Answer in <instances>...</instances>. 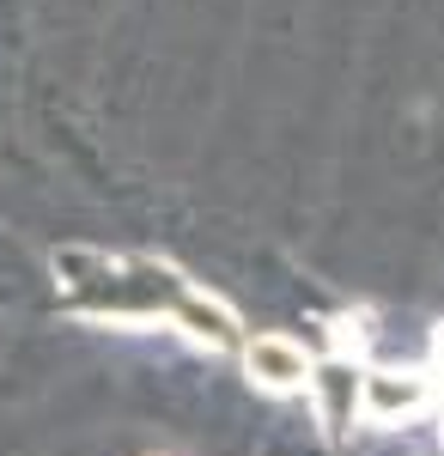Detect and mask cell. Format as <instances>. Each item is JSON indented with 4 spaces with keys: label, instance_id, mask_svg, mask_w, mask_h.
Returning a JSON list of instances; mask_svg holds the SVG:
<instances>
[{
    "label": "cell",
    "instance_id": "6da1fadb",
    "mask_svg": "<svg viewBox=\"0 0 444 456\" xmlns=\"http://www.w3.org/2000/svg\"><path fill=\"white\" fill-rule=\"evenodd\" d=\"M243 365H250V384H262L268 395H292L310 384V353L292 335H256L243 347Z\"/></svg>",
    "mask_w": 444,
    "mask_h": 456
}]
</instances>
